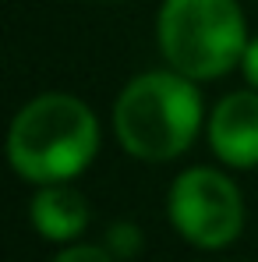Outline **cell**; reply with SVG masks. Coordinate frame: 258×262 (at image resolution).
I'll use <instances>...</instances> for the list:
<instances>
[{"label": "cell", "instance_id": "cell-2", "mask_svg": "<svg viewBox=\"0 0 258 262\" xmlns=\"http://www.w3.org/2000/svg\"><path fill=\"white\" fill-rule=\"evenodd\" d=\"M202 124V96L180 71H145L131 78L113 106V128L131 156L163 163L180 156Z\"/></svg>", "mask_w": 258, "mask_h": 262}, {"label": "cell", "instance_id": "cell-1", "mask_svg": "<svg viewBox=\"0 0 258 262\" xmlns=\"http://www.w3.org/2000/svg\"><path fill=\"white\" fill-rule=\"evenodd\" d=\"M99 149V124L78 96L46 92L18 110L7 156L11 167L32 184H64L92 163Z\"/></svg>", "mask_w": 258, "mask_h": 262}, {"label": "cell", "instance_id": "cell-6", "mask_svg": "<svg viewBox=\"0 0 258 262\" xmlns=\"http://www.w3.org/2000/svg\"><path fill=\"white\" fill-rule=\"evenodd\" d=\"M32 223L46 241H75L88 223L85 195L64 184H43V191L32 199Z\"/></svg>", "mask_w": 258, "mask_h": 262}, {"label": "cell", "instance_id": "cell-7", "mask_svg": "<svg viewBox=\"0 0 258 262\" xmlns=\"http://www.w3.org/2000/svg\"><path fill=\"white\" fill-rule=\"evenodd\" d=\"M106 248L113 252V259H131L142 248V230L134 223H113L106 230Z\"/></svg>", "mask_w": 258, "mask_h": 262}, {"label": "cell", "instance_id": "cell-4", "mask_svg": "<svg viewBox=\"0 0 258 262\" xmlns=\"http://www.w3.org/2000/svg\"><path fill=\"white\" fill-rule=\"evenodd\" d=\"M173 227L198 248H223L244 227V202L237 184L213 167H195L173 181L167 199Z\"/></svg>", "mask_w": 258, "mask_h": 262}, {"label": "cell", "instance_id": "cell-5", "mask_svg": "<svg viewBox=\"0 0 258 262\" xmlns=\"http://www.w3.org/2000/svg\"><path fill=\"white\" fill-rule=\"evenodd\" d=\"M209 145L226 167H258V89L230 92L216 103L209 117Z\"/></svg>", "mask_w": 258, "mask_h": 262}, {"label": "cell", "instance_id": "cell-3", "mask_svg": "<svg viewBox=\"0 0 258 262\" xmlns=\"http://www.w3.org/2000/svg\"><path fill=\"white\" fill-rule=\"evenodd\" d=\"M159 50L191 82H209L244 60L248 29L237 0H163Z\"/></svg>", "mask_w": 258, "mask_h": 262}, {"label": "cell", "instance_id": "cell-9", "mask_svg": "<svg viewBox=\"0 0 258 262\" xmlns=\"http://www.w3.org/2000/svg\"><path fill=\"white\" fill-rule=\"evenodd\" d=\"M241 68H244V78L251 82V89H258V39H251V43H248Z\"/></svg>", "mask_w": 258, "mask_h": 262}, {"label": "cell", "instance_id": "cell-8", "mask_svg": "<svg viewBox=\"0 0 258 262\" xmlns=\"http://www.w3.org/2000/svg\"><path fill=\"white\" fill-rule=\"evenodd\" d=\"M53 262H117L110 248H99V245H75L67 252H60Z\"/></svg>", "mask_w": 258, "mask_h": 262}]
</instances>
